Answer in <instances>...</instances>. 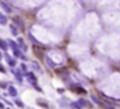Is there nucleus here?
I'll list each match as a JSON object with an SVG mask.
<instances>
[{
  "label": "nucleus",
  "mask_w": 120,
  "mask_h": 109,
  "mask_svg": "<svg viewBox=\"0 0 120 109\" xmlns=\"http://www.w3.org/2000/svg\"><path fill=\"white\" fill-rule=\"evenodd\" d=\"M72 106H74L75 109H82L83 106H86V102H85L83 99H79L78 102H74V103H72Z\"/></svg>",
  "instance_id": "obj_1"
},
{
  "label": "nucleus",
  "mask_w": 120,
  "mask_h": 109,
  "mask_svg": "<svg viewBox=\"0 0 120 109\" xmlns=\"http://www.w3.org/2000/svg\"><path fill=\"white\" fill-rule=\"evenodd\" d=\"M74 92H78V93H85V91L81 88V86H74V89H72Z\"/></svg>",
  "instance_id": "obj_2"
},
{
  "label": "nucleus",
  "mask_w": 120,
  "mask_h": 109,
  "mask_svg": "<svg viewBox=\"0 0 120 109\" xmlns=\"http://www.w3.org/2000/svg\"><path fill=\"white\" fill-rule=\"evenodd\" d=\"M9 92H10V95H13V96H16V95H17V91H16V88H13V86H10V88H9Z\"/></svg>",
  "instance_id": "obj_3"
},
{
  "label": "nucleus",
  "mask_w": 120,
  "mask_h": 109,
  "mask_svg": "<svg viewBox=\"0 0 120 109\" xmlns=\"http://www.w3.org/2000/svg\"><path fill=\"white\" fill-rule=\"evenodd\" d=\"M6 23H7V19L3 14H0V24H6Z\"/></svg>",
  "instance_id": "obj_4"
},
{
  "label": "nucleus",
  "mask_w": 120,
  "mask_h": 109,
  "mask_svg": "<svg viewBox=\"0 0 120 109\" xmlns=\"http://www.w3.org/2000/svg\"><path fill=\"white\" fill-rule=\"evenodd\" d=\"M37 103H38L40 106H44V108H48V103H45V102H42L41 99H38V101H37Z\"/></svg>",
  "instance_id": "obj_5"
},
{
  "label": "nucleus",
  "mask_w": 120,
  "mask_h": 109,
  "mask_svg": "<svg viewBox=\"0 0 120 109\" xmlns=\"http://www.w3.org/2000/svg\"><path fill=\"white\" fill-rule=\"evenodd\" d=\"M11 31H13V34H14V35H17V34H19V30H17L14 26H11Z\"/></svg>",
  "instance_id": "obj_6"
},
{
  "label": "nucleus",
  "mask_w": 120,
  "mask_h": 109,
  "mask_svg": "<svg viewBox=\"0 0 120 109\" xmlns=\"http://www.w3.org/2000/svg\"><path fill=\"white\" fill-rule=\"evenodd\" d=\"M16 105H17V106H20V108H24V103H23L21 101H19V99L16 101Z\"/></svg>",
  "instance_id": "obj_7"
},
{
  "label": "nucleus",
  "mask_w": 120,
  "mask_h": 109,
  "mask_svg": "<svg viewBox=\"0 0 120 109\" xmlns=\"http://www.w3.org/2000/svg\"><path fill=\"white\" fill-rule=\"evenodd\" d=\"M28 78H31V81H35V77H34V74H31V72H28Z\"/></svg>",
  "instance_id": "obj_8"
},
{
  "label": "nucleus",
  "mask_w": 120,
  "mask_h": 109,
  "mask_svg": "<svg viewBox=\"0 0 120 109\" xmlns=\"http://www.w3.org/2000/svg\"><path fill=\"white\" fill-rule=\"evenodd\" d=\"M0 47H2V48H6L7 45H6V43H4V41H0Z\"/></svg>",
  "instance_id": "obj_9"
},
{
  "label": "nucleus",
  "mask_w": 120,
  "mask_h": 109,
  "mask_svg": "<svg viewBox=\"0 0 120 109\" xmlns=\"http://www.w3.org/2000/svg\"><path fill=\"white\" fill-rule=\"evenodd\" d=\"M0 71H2V72H6V70H4V68H3L2 65H0Z\"/></svg>",
  "instance_id": "obj_10"
}]
</instances>
